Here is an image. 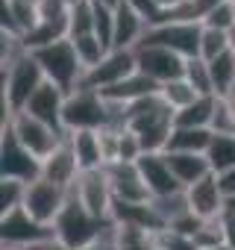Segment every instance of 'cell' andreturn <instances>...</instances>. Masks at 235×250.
<instances>
[{
    "instance_id": "45",
    "label": "cell",
    "mask_w": 235,
    "mask_h": 250,
    "mask_svg": "<svg viewBox=\"0 0 235 250\" xmlns=\"http://www.w3.org/2000/svg\"><path fill=\"white\" fill-rule=\"evenodd\" d=\"M3 250H27V247H3Z\"/></svg>"
},
{
    "instance_id": "35",
    "label": "cell",
    "mask_w": 235,
    "mask_h": 250,
    "mask_svg": "<svg viewBox=\"0 0 235 250\" xmlns=\"http://www.w3.org/2000/svg\"><path fill=\"white\" fill-rule=\"evenodd\" d=\"M94 36L109 50H115V12L100 6V3H94Z\"/></svg>"
},
{
    "instance_id": "9",
    "label": "cell",
    "mask_w": 235,
    "mask_h": 250,
    "mask_svg": "<svg viewBox=\"0 0 235 250\" xmlns=\"http://www.w3.org/2000/svg\"><path fill=\"white\" fill-rule=\"evenodd\" d=\"M39 177H41V162L9 130H3V139H0V180L36 183Z\"/></svg>"
},
{
    "instance_id": "7",
    "label": "cell",
    "mask_w": 235,
    "mask_h": 250,
    "mask_svg": "<svg viewBox=\"0 0 235 250\" xmlns=\"http://www.w3.org/2000/svg\"><path fill=\"white\" fill-rule=\"evenodd\" d=\"M138 71V65H136V50H112L97 68H91V71H85L82 74V83H79V88H85V91H106V88H112V85H118V83H124L130 74H136Z\"/></svg>"
},
{
    "instance_id": "46",
    "label": "cell",
    "mask_w": 235,
    "mask_h": 250,
    "mask_svg": "<svg viewBox=\"0 0 235 250\" xmlns=\"http://www.w3.org/2000/svg\"><path fill=\"white\" fill-rule=\"evenodd\" d=\"M232 53H235V33H232Z\"/></svg>"
},
{
    "instance_id": "11",
    "label": "cell",
    "mask_w": 235,
    "mask_h": 250,
    "mask_svg": "<svg viewBox=\"0 0 235 250\" xmlns=\"http://www.w3.org/2000/svg\"><path fill=\"white\" fill-rule=\"evenodd\" d=\"M68 191H71V188H62V186H56V183L39 177V180L30 183V188H27L24 209H27L39 224L53 227L56 218H59V212H62V206H65V200H68Z\"/></svg>"
},
{
    "instance_id": "30",
    "label": "cell",
    "mask_w": 235,
    "mask_h": 250,
    "mask_svg": "<svg viewBox=\"0 0 235 250\" xmlns=\"http://www.w3.org/2000/svg\"><path fill=\"white\" fill-rule=\"evenodd\" d=\"M94 33V0H77L68 15V39Z\"/></svg>"
},
{
    "instance_id": "34",
    "label": "cell",
    "mask_w": 235,
    "mask_h": 250,
    "mask_svg": "<svg viewBox=\"0 0 235 250\" xmlns=\"http://www.w3.org/2000/svg\"><path fill=\"white\" fill-rule=\"evenodd\" d=\"M203 27L220 30V33H235V3L232 0H220L215 9H209V15L203 18Z\"/></svg>"
},
{
    "instance_id": "32",
    "label": "cell",
    "mask_w": 235,
    "mask_h": 250,
    "mask_svg": "<svg viewBox=\"0 0 235 250\" xmlns=\"http://www.w3.org/2000/svg\"><path fill=\"white\" fill-rule=\"evenodd\" d=\"M30 183L24 180H0V215H9L24 206Z\"/></svg>"
},
{
    "instance_id": "13",
    "label": "cell",
    "mask_w": 235,
    "mask_h": 250,
    "mask_svg": "<svg viewBox=\"0 0 235 250\" xmlns=\"http://www.w3.org/2000/svg\"><path fill=\"white\" fill-rule=\"evenodd\" d=\"M106 177H109L115 200H121V203H147V200H153L147 186H144V177L138 171V162H115V165L106 168Z\"/></svg>"
},
{
    "instance_id": "31",
    "label": "cell",
    "mask_w": 235,
    "mask_h": 250,
    "mask_svg": "<svg viewBox=\"0 0 235 250\" xmlns=\"http://www.w3.org/2000/svg\"><path fill=\"white\" fill-rule=\"evenodd\" d=\"M232 50V33H220L212 27H203V39H200V59L215 62L217 56Z\"/></svg>"
},
{
    "instance_id": "48",
    "label": "cell",
    "mask_w": 235,
    "mask_h": 250,
    "mask_svg": "<svg viewBox=\"0 0 235 250\" xmlns=\"http://www.w3.org/2000/svg\"><path fill=\"white\" fill-rule=\"evenodd\" d=\"M232 3H235V0H232Z\"/></svg>"
},
{
    "instance_id": "14",
    "label": "cell",
    "mask_w": 235,
    "mask_h": 250,
    "mask_svg": "<svg viewBox=\"0 0 235 250\" xmlns=\"http://www.w3.org/2000/svg\"><path fill=\"white\" fill-rule=\"evenodd\" d=\"M185 197H188V206H191V215H197L200 221H215L226 212V197L220 191V183H217V174H209L203 177L200 183L188 186L185 188Z\"/></svg>"
},
{
    "instance_id": "16",
    "label": "cell",
    "mask_w": 235,
    "mask_h": 250,
    "mask_svg": "<svg viewBox=\"0 0 235 250\" xmlns=\"http://www.w3.org/2000/svg\"><path fill=\"white\" fill-rule=\"evenodd\" d=\"M79 162H77V153H74V145H71V136H65V142L41 162V177L62 186V188H74V183L79 180Z\"/></svg>"
},
{
    "instance_id": "43",
    "label": "cell",
    "mask_w": 235,
    "mask_h": 250,
    "mask_svg": "<svg viewBox=\"0 0 235 250\" xmlns=\"http://www.w3.org/2000/svg\"><path fill=\"white\" fill-rule=\"evenodd\" d=\"M226 212H229V215H235V194H232V197H226Z\"/></svg>"
},
{
    "instance_id": "47",
    "label": "cell",
    "mask_w": 235,
    "mask_h": 250,
    "mask_svg": "<svg viewBox=\"0 0 235 250\" xmlns=\"http://www.w3.org/2000/svg\"><path fill=\"white\" fill-rule=\"evenodd\" d=\"M68 3H77V0H68Z\"/></svg>"
},
{
    "instance_id": "23",
    "label": "cell",
    "mask_w": 235,
    "mask_h": 250,
    "mask_svg": "<svg viewBox=\"0 0 235 250\" xmlns=\"http://www.w3.org/2000/svg\"><path fill=\"white\" fill-rule=\"evenodd\" d=\"M215 142V130H188V127H174L171 133V142H168V150L174 153H200L206 156L209 147ZM165 150V153H168Z\"/></svg>"
},
{
    "instance_id": "41",
    "label": "cell",
    "mask_w": 235,
    "mask_h": 250,
    "mask_svg": "<svg viewBox=\"0 0 235 250\" xmlns=\"http://www.w3.org/2000/svg\"><path fill=\"white\" fill-rule=\"evenodd\" d=\"M156 3H159V6H162L165 12H171V9H176V6L182 3V0H156Z\"/></svg>"
},
{
    "instance_id": "19",
    "label": "cell",
    "mask_w": 235,
    "mask_h": 250,
    "mask_svg": "<svg viewBox=\"0 0 235 250\" xmlns=\"http://www.w3.org/2000/svg\"><path fill=\"white\" fill-rule=\"evenodd\" d=\"M159 83L156 80H150L147 74H141V71H136V74H130L124 83H118V85H112V88H106V91H100L106 100H118V103H136V100H141V97H150V94H159Z\"/></svg>"
},
{
    "instance_id": "42",
    "label": "cell",
    "mask_w": 235,
    "mask_h": 250,
    "mask_svg": "<svg viewBox=\"0 0 235 250\" xmlns=\"http://www.w3.org/2000/svg\"><path fill=\"white\" fill-rule=\"evenodd\" d=\"M94 3H100V6H106V9H112V12H115L118 6L124 3V0H94Z\"/></svg>"
},
{
    "instance_id": "24",
    "label": "cell",
    "mask_w": 235,
    "mask_h": 250,
    "mask_svg": "<svg viewBox=\"0 0 235 250\" xmlns=\"http://www.w3.org/2000/svg\"><path fill=\"white\" fill-rule=\"evenodd\" d=\"M209 71H212V88H215V97H229L235 91V53H223L217 56L215 62H209Z\"/></svg>"
},
{
    "instance_id": "26",
    "label": "cell",
    "mask_w": 235,
    "mask_h": 250,
    "mask_svg": "<svg viewBox=\"0 0 235 250\" xmlns=\"http://www.w3.org/2000/svg\"><path fill=\"white\" fill-rule=\"evenodd\" d=\"M118 250H156V232L136 224H115Z\"/></svg>"
},
{
    "instance_id": "1",
    "label": "cell",
    "mask_w": 235,
    "mask_h": 250,
    "mask_svg": "<svg viewBox=\"0 0 235 250\" xmlns=\"http://www.w3.org/2000/svg\"><path fill=\"white\" fill-rule=\"evenodd\" d=\"M0 97H3L15 112H24V106L33 100V94L47 83L41 65L36 62V56L27 50L24 56H18L9 65H0Z\"/></svg>"
},
{
    "instance_id": "39",
    "label": "cell",
    "mask_w": 235,
    "mask_h": 250,
    "mask_svg": "<svg viewBox=\"0 0 235 250\" xmlns=\"http://www.w3.org/2000/svg\"><path fill=\"white\" fill-rule=\"evenodd\" d=\"M27 250H71L59 235H50V238H44V241H39V244H33V247H27Z\"/></svg>"
},
{
    "instance_id": "17",
    "label": "cell",
    "mask_w": 235,
    "mask_h": 250,
    "mask_svg": "<svg viewBox=\"0 0 235 250\" xmlns=\"http://www.w3.org/2000/svg\"><path fill=\"white\" fill-rule=\"evenodd\" d=\"M65 91L59 88V85H53V83H44L36 94H33V100L24 106V112L27 115H33V118H39V121H44L47 127H53V130H59V133H65V127H62V109H65Z\"/></svg>"
},
{
    "instance_id": "8",
    "label": "cell",
    "mask_w": 235,
    "mask_h": 250,
    "mask_svg": "<svg viewBox=\"0 0 235 250\" xmlns=\"http://www.w3.org/2000/svg\"><path fill=\"white\" fill-rule=\"evenodd\" d=\"M50 235H56V229L47 224H39L24 206L9 215H0V241H3V247H33Z\"/></svg>"
},
{
    "instance_id": "40",
    "label": "cell",
    "mask_w": 235,
    "mask_h": 250,
    "mask_svg": "<svg viewBox=\"0 0 235 250\" xmlns=\"http://www.w3.org/2000/svg\"><path fill=\"white\" fill-rule=\"evenodd\" d=\"M217 183H220L223 197H232V194H235V168L226 171V174H217Z\"/></svg>"
},
{
    "instance_id": "27",
    "label": "cell",
    "mask_w": 235,
    "mask_h": 250,
    "mask_svg": "<svg viewBox=\"0 0 235 250\" xmlns=\"http://www.w3.org/2000/svg\"><path fill=\"white\" fill-rule=\"evenodd\" d=\"M74 42V50H77V56H79V65L85 68V71H91V68H97L112 50L94 36V33H88V36H74L71 39Z\"/></svg>"
},
{
    "instance_id": "12",
    "label": "cell",
    "mask_w": 235,
    "mask_h": 250,
    "mask_svg": "<svg viewBox=\"0 0 235 250\" xmlns=\"http://www.w3.org/2000/svg\"><path fill=\"white\" fill-rule=\"evenodd\" d=\"M74 191H77V197L82 200V206H85L97 221H112L115 194H112V186H109L106 168L79 174V180L74 183Z\"/></svg>"
},
{
    "instance_id": "21",
    "label": "cell",
    "mask_w": 235,
    "mask_h": 250,
    "mask_svg": "<svg viewBox=\"0 0 235 250\" xmlns=\"http://www.w3.org/2000/svg\"><path fill=\"white\" fill-rule=\"evenodd\" d=\"M71 136V145H74V153H77V162H79V171H100L106 168V159H103V147H100V130H85V133H68Z\"/></svg>"
},
{
    "instance_id": "4",
    "label": "cell",
    "mask_w": 235,
    "mask_h": 250,
    "mask_svg": "<svg viewBox=\"0 0 235 250\" xmlns=\"http://www.w3.org/2000/svg\"><path fill=\"white\" fill-rule=\"evenodd\" d=\"M62 127L65 133H85V130H103L106 127V100L97 91L77 88L65 97L62 109Z\"/></svg>"
},
{
    "instance_id": "20",
    "label": "cell",
    "mask_w": 235,
    "mask_h": 250,
    "mask_svg": "<svg viewBox=\"0 0 235 250\" xmlns=\"http://www.w3.org/2000/svg\"><path fill=\"white\" fill-rule=\"evenodd\" d=\"M165 159H168L171 171L176 174V180L182 183V188H188V186H194V183H200L203 177L212 174L209 156H200V153H174V150H168Z\"/></svg>"
},
{
    "instance_id": "38",
    "label": "cell",
    "mask_w": 235,
    "mask_h": 250,
    "mask_svg": "<svg viewBox=\"0 0 235 250\" xmlns=\"http://www.w3.org/2000/svg\"><path fill=\"white\" fill-rule=\"evenodd\" d=\"M220 224H223V244H226L229 250H235V215L223 212Z\"/></svg>"
},
{
    "instance_id": "25",
    "label": "cell",
    "mask_w": 235,
    "mask_h": 250,
    "mask_svg": "<svg viewBox=\"0 0 235 250\" xmlns=\"http://www.w3.org/2000/svg\"><path fill=\"white\" fill-rule=\"evenodd\" d=\"M209 165L212 174H226L235 168V136L232 133H215V142L209 147Z\"/></svg>"
},
{
    "instance_id": "18",
    "label": "cell",
    "mask_w": 235,
    "mask_h": 250,
    "mask_svg": "<svg viewBox=\"0 0 235 250\" xmlns=\"http://www.w3.org/2000/svg\"><path fill=\"white\" fill-rule=\"evenodd\" d=\"M147 30V21L127 3L115 9V50H136L144 42Z\"/></svg>"
},
{
    "instance_id": "37",
    "label": "cell",
    "mask_w": 235,
    "mask_h": 250,
    "mask_svg": "<svg viewBox=\"0 0 235 250\" xmlns=\"http://www.w3.org/2000/svg\"><path fill=\"white\" fill-rule=\"evenodd\" d=\"M124 3H127L130 9H136V12L147 21V27H156V24H162V18H165V9L156 3V0H124Z\"/></svg>"
},
{
    "instance_id": "49",
    "label": "cell",
    "mask_w": 235,
    "mask_h": 250,
    "mask_svg": "<svg viewBox=\"0 0 235 250\" xmlns=\"http://www.w3.org/2000/svg\"><path fill=\"white\" fill-rule=\"evenodd\" d=\"M232 94H235V91H232Z\"/></svg>"
},
{
    "instance_id": "36",
    "label": "cell",
    "mask_w": 235,
    "mask_h": 250,
    "mask_svg": "<svg viewBox=\"0 0 235 250\" xmlns=\"http://www.w3.org/2000/svg\"><path fill=\"white\" fill-rule=\"evenodd\" d=\"M156 250H200V247H197V241L191 235L165 227V229L156 232Z\"/></svg>"
},
{
    "instance_id": "29",
    "label": "cell",
    "mask_w": 235,
    "mask_h": 250,
    "mask_svg": "<svg viewBox=\"0 0 235 250\" xmlns=\"http://www.w3.org/2000/svg\"><path fill=\"white\" fill-rule=\"evenodd\" d=\"M153 209L159 212V218L165 221V227H174V224H179L182 218L191 215V206H188L185 191L171 194V197H153Z\"/></svg>"
},
{
    "instance_id": "15",
    "label": "cell",
    "mask_w": 235,
    "mask_h": 250,
    "mask_svg": "<svg viewBox=\"0 0 235 250\" xmlns=\"http://www.w3.org/2000/svg\"><path fill=\"white\" fill-rule=\"evenodd\" d=\"M138 171L144 177V186H147L150 197H171V194L185 191L182 183L176 180V174L171 171L165 153H144L138 159Z\"/></svg>"
},
{
    "instance_id": "3",
    "label": "cell",
    "mask_w": 235,
    "mask_h": 250,
    "mask_svg": "<svg viewBox=\"0 0 235 250\" xmlns=\"http://www.w3.org/2000/svg\"><path fill=\"white\" fill-rule=\"evenodd\" d=\"M106 224H112V221H97V218L82 206V200L77 197V191L71 188V191H68V200H65V206H62V212H59V218H56V224H53V229H56V235H59L71 250H79V247L91 244V241L100 235V229H103Z\"/></svg>"
},
{
    "instance_id": "2",
    "label": "cell",
    "mask_w": 235,
    "mask_h": 250,
    "mask_svg": "<svg viewBox=\"0 0 235 250\" xmlns=\"http://www.w3.org/2000/svg\"><path fill=\"white\" fill-rule=\"evenodd\" d=\"M33 56H36V62L41 65L47 83L59 85L65 94H71V91L79 88L85 68L79 65V56H77L71 39H62V42H56V44H50V47L33 50Z\"/></svg>"
},
{
    "instance_id": "10",
    "label": "cell",
    "mask_w": 235,
    "mask_h": 250,
    "mask_svg": "<svg viewBox=\"0 0 235 250\" xmlns=\"http://www.w3.org/2000/svg\"><path fill=\"white\" fill-rule=\"evenodd\" d=\"M136 65L141 74H147L159 85L185 77V59L168 47H159V44H138L136 47Z\"/></svg>"
},
{
    "instance_id": "5",
    "label": "cell",
    "mask_w": 235,
    "mask_h": 250,
    "mask_svg": "<svg viewBox=\"0 0 235 250\" xmlns=\"http://www.w3.org/2000/svg\"><path fill=\"white\" fill-rule=\"evenodd\" d=\"M39 162H44L62 142H65V136L68 133H59V130H53V127H47L44 121H39V118H33V115H27V112H15V118H12V124L6 127Z\"/></svg>"
},
{
    "instance_id": "44",
    "label": "cell",
    "mask_w": 235,
    "mask_h": 250,
    "mask_svg": "<svg viewBox=\"0 0 235 250\" xmlns=\"http://www.w3.org/2000/svg\"><path fill=\"white\" fill-rule=\"evenodd\" d=\"M206 250H229L226 244H220V247H206Z\"/></svg>"
},
{
    "instance_id": "22",
    "label": "cell",
    "mask_w": 235,
    "mask_h": 250,
    "mask_svg": "<svg viewBox=\"0 0 235 250\" xmlns=\"http://www.w3.org/2000/svg\"><path fill=\"white\" fill-rule=\"evenodd\" d=\"M215 112H217V97H197L188 109L174 115V127H188V130H212L215 124Z\"/></svg>"
},
{
    "instance_id": "33",
    "label": "cell",
    "mask_w": 235,
    "mask_h": 250,
    "mask_svg": "<svg viewBox=\"0 0 235 250\" xmlns=\"http://www.w3.org/2000/svg\"><path fill=\"white\" fill-rule=\"evenodd\" d=\"M185 80L197 88L200 97L215 94V88H212V71H209V62H206V59H200V56L185 59Z\"/></svg>"
},
{
    "instance_id": "28",
    "label": "cell",
    "mask_w": 235,
    "mask_h": 250,
    "mask_svg": "<svg viewBox=\"0 0 235 250\" xmlns=\"http://www.w3.org/2000/svg\"><path fill=\"white\" fill-rule=\"evenodd\" d=\"M159 94H162V100L174 109V115L176 112H182V109H188L200 94H197V88L185 80V77H179V80H171V83H165L162 88H159Z\"/></svg>"
},
{
    "instance_id": "6",
    "label": "cell",
    "mask_w": 235,
    "mask_h": 250,
    "mask_svg": "<svg viewBox=\"0 0 235 250\" xmlns=\"http://www.w3.org/2000/svg\"><path fill=\"white\" fill-rule=\"evenodd\" d=\"M200 39H203V24L162 21V24L147 30L141 44H159V47L179 53L182 59H194V56H200Z\"/></svg>"
}]
</instances>
